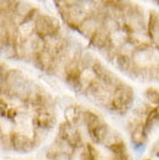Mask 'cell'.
<instances>
[{
  "instance_id": "cell-10",
  "label": "cell",
  "mask_w": 159,
  "mask_h": 160,
  "mask_svg": "<svg viewBox=\"0 0 159 160\" xmlns=\"http://www.w3.org/2000/svg\"><path fill=\"white\" fill-rule=\"evenodd\" d=\"M149 35L152 40L159 42V14L151 12L149 19Z\"/></svg>"
},
{
  "instance_id": "cell-12",
  "label": "cell",
  "mask_w": 159,
  "mask_h": 160,
  "mask_svg": "<svg viewBox=\"0 0 159 160\" xmlns=\"http://www.w3.org/2000/svg\"><path fill=\"white\" fill-rule=\"evenodd\" d=\"M158 123H159V109L155 108L147 112L145 124H144V130H145V132L149 133Z\"/></svg>"
},
{
  "instance_id": "cell-21",
  "label": "cell",
  "mask_w": 159,
  "mask_h": 160,
  "mask_svg": "<svg viewBox=\"0 0 159 160\" xmlns=\"http://www.w3.org/2000/svg\"><path fill=\"white\" fill-rule=\"evenodd\" d=\"M145 96H146V99L150 101V103H153V104H158L159 106V92H157L156 89H147L146 92H145Z\"/></svg>"
},
{
  "instance_id": "cell-25",
  "label": "cell",
  "mask_w": 159,
  "mask_h": 160,
  "mask_svg": "<svg viewBox=\"0 0 159 160\" xmlns=\"http://www.w3.org/2000/svg\"><path fill=\"white\" fill-rule=\"evenodd\" d=\"M3 73V68H1V65H0V74Z\"/></svg>"
},
{
  "instance_id": "cell-18",
  "label": "cell",
  "mask_w": 159,
  "mask_h": 160,
  "mask_svg": "<svg viewBox=\"0 0 159 160\" xmlns=\"http://www.w3.org/2000/svg\"><path fill=\"white\" fill-rule=\"evenodd\" d=\"M74 128L73 127V124L69 123V122H63V123L59 125V135H58V137L59 138H62V139H68L69 135L71 133L72 129Z\"/></svg>"
},
{
  "instance_id": "cell-5",
  "label": "cell",
  "mask_w": 159,
  "mask_h": 160,
  "mask_svg": "<svg viewBox=\"0 0 159 160\" xmlns=\"http://www.w3.org/2000/svg\"><path fill=\"white\" fill-rule=\"evenodd\" d=\"M102 27V24L94 15H87V18L78 26V32L80 34H83L85 37L91 38L93 36V34L98 32L100 28Z\"/></svg>"
},
{
  "instance_id": "cell-4",
  "label": "cell",
  "mask_w": 159,
  "mask_h": 160,
  "mask_svg": "<svg viewBox=\"0 0 159 160\" xmlns=\"http://www.w3.org/2000/svg\"><path fill=\"white\" fill-rule=\"evenodd\" d=\"M12 144L13 150L21 153L30 152L35 148V143L33 142V139H29L27 136H24L22 133H18V132L12 133Z\"/></svg>"
},
{
  "instance_id": "cell-11",
  "label": "cell",
  "mask_w": 159,
  "mask_h": 160,
  "mask_svg": "<svg viewBox=\"0 0 159 160\" xmlns=\"http://www.w3.org/2000/svg\"><path fill=\"white\" fill-rule=\"evenodd\" d=\"M83 112H81L79 106H70L64 112L65 121L71 124H76L80 117L83 116Z\"/></svg>"
},
{
  "instance_id": "cell-6",
  "label": "cell",
  "mask_w": 159,
  "mask_h": 160,
  "mask_svg": "<svg viewBox=\"0 0 159 160\" xmlns=\"http://www.w3.org/2000/svg\"><path fill=\"white\" fill-rule=\"evenodd\" d=\"M33 60H34V64H35L36 68H38L40 70H43V71H47L54 64L55 56L49 49H45L44 51L34 55Z\"/></svg>"
},
{
  "instance_id": "cell-15",
  "label": "cell",
  "mask_w": 159,
  "mask_h": 160,
  "mask_svg": "<svg viewBox=\"0 0 159 160\" xmlns=\"http://www.w3.org/2000/svg\"><path fill=\"white\" fill-rule=\"evenodd\" d=\"M81 118H83L84 123L86 124L87 129L94 128V127H95V125H98L100 122H102V121L100 120V117L96 115L95 112H90V110H86V112H84Z\"/></svg>"
},
{
  "instance_id": "cell-20",
  "label": "cell",
  "mask_w": 159,
  "mask_h": 160,
  "mask_svg": "<svg viewBox=\"0 0 159 160\" xmlns=\"http://www.w3.org/2000/svg\"><path fill=\"white\" fill-rule=\"evenodd\" d=\"M109 150H110L111 152L114 153L115 156H120V154H123V153H127V148H126V145H124L123 140H121L119 143H115V144H113L111 146H109Z\"/></svg>"
},
{
  "instance_id": "cell-23",
  "label": "cell",
  "mask_w": 159,
  "mask_h": 160,
  "mask_svg": "<svg viewBox=\"0 0 159 160\" xmlns=\"http://www.w3.org/2000/svg\"><path fill=\"white\" fill-rule=\"evenodd\" d=\"M134 145V150L136 153H143L145 150V143H141V144H132Z\"/></svg>"
},
{
  "instance_id": "cell-9",
  "label": "cell",
  "mask_w": 159,
  "mask_h": 160,
  "mask_svg": "<svg viewBox=\"0 0 159 160\" xmlns=\"http://www.w3.org/2000/svg\"><path fill=\"white\" fill-rule=\"evenodd\" d=\"M29 43H30V49H32L33 55L40 53V52L44 51L47 49V42L43 37L38 36L36 32H34L32 36L28 38Z\"/></svg>"
},
{
  "instance_id": "cell-8",
  "label": "cell",
  "mask_w": 159,
  "mask_h": 160,
  "mask_svg": "<svg viewBox=\"0 0 159 160\" xmlns=\"http://www.w3.org/2000/svg\"><path fill=\"white\" fill-rule=\"evenodd\" d=\"M111 63H114L116 68L124 73H129L132 66H134L131 58L128 56L127 53H121V52L116 53L115 57L111 59Z\"/></svg>"
},
{
  "instance_id": "cell-22",
  "label": "cell",
  "mask_w": 159,
  "mask_h": 160,
  "mask_svg": "<svg viewBox=\"0 0 159 160\" xmlns=\"http://www.w3.org/2000/svg\"><path fill=\"white\" fill-rule=\"evenodd\" d=\"M54 160H71V154L66 152H57Z\"/></svg>"
},
{
  "instance_id": "cell-13",
  "label": "cell",
  "mask_w": 159,
  "mask_h": 160,
  "mask_svg": "<svg viewBox=\"0 0 159 160\" xmlns=\"http://www.w3.org/2000/svg\"><path fill=\"white\" fill-rule=\"evenodd\" d=\"M147 133L144 130V124H137L136 128L131 131V142L132 144H141V143H145L146 140Z\"/></svg>"
},
{
  "instance_id": "cell-26",
  "label": "cell",
  "mask_w": 159,
  "mask_h": 160,
  "mask_svg": "<svg viewBox=\"0 0 159 160\" xmlns=\"http://www.w3.org/2000/svg\"><path fill=\"white\" fill-rule=\"evenodd\" d=\"M1 135H3V131H1V128H0V136H1Z\"/></svg>"
},
{
  "instance_id": "cell-16",
  "label": "cell",
  "mask_w": 159,
  "mask_h": 160,
  "mask_svg": "<svg viewBox=\"0 0 159 160\" xmlns=\"http://www.w3.org/2000/svg\"><path fill=\"white\" fill-rule=\"evenodd\" d=\"M0 55L4 57V58H15V57H18L16 47L14 44L7 43L4 48L0 49Z\"/></svg>"
},
{
  "instance_id": "cell-24",
  "label": "cell",
  "mask_w": 159,
  "mask_h": 160,
  "mask_svg": "<svg viewBox=\"0 0 159 160\" xmlns=\"http://www.w3.org/2000/svg\"><path fill=\"white\" fill-rule=\"evenodd\" d=\"M80 159L81 160H91V154L88 152V150H84L83 153H81V156H80Z\"/></svg>"
},
{
  "instance_id": "cell-14",
  "label": "cell",
  "mask_w": 159,
  "mask_h": 160,
  "mask_svg": "<svg viewBox=\"0 0 159 160\" xmlns=\"http://www.w3.org/2000/svg\"><path fill=\"white\" fill-rule=\"evenodd\" d=\"M96 62L98 60H96L95 57L88 51L83 52L81 56L79 57V66L81 68V71L83 70H90V68H92Z\"/></svg>"
},
{
  "instance_id": "cell-17",
  "label": "cell",
  "mask_w": 159,
  "mask_h": 160,
  "mask_svg": "<svg viewBox=\"0 0 159 160\" xmlns=\"http://www.w3.org/2000/svg\"><path fill=\"white\" fill-rule=\"evenodd\" d=\"M71 144V146L73 148H79L80 145H81V136H80V133L79 131L77 130L76 128H73L72 129V131L71 133L69 135L68 137V139H66Z\"/></svg>"
},
{
  "instance_id": "cell-1",
  "label": "cell",
  "mask_w": 159,
  "mask_h": 160,
  "mask_svg": "<svg viewBox=\"0 0 159 160\" xmlns=\"http://www.w3.org/2000/svg\"><path fill=\"white\" fill-rule=\"evenodd\" d=\"M134 103V92L128 85H121L113 92L110 109L116 112H126Z\"/></svg>"
},
{
  "instance_id": "cell-3",
  "label": "cell",
  "mask_w": 159,
  "mask_h": 160,
  "mask_svg": "<svg viewBox=\"0 0 159 160\" xmlns=\"http://www.w3.org/2000/svg\"><path fill=\"white\" fill-rule=\"evenodd\" d=\"M35 124L37 128H42L45 130L52 129L56 124V117L54 115V110L50 108L38 107L35 117Z\"/></svg>"
},
{
  "instance_id": "cell-27",
  "label": "cell",
  "mask_w": 159,
  "mask_h": 160,
  "mask_svg": "<svg viewBox=\"0 0 159 160\" xmlns=\"http://www.w3.org/2000/svg\"><path fill=\"white\" fill-rule=\"evenodd\" d=\"M157 5H158V6H159V1H157Z\"/></svg>"
},
{
  "instance_id": "cell-28",
  "label": "cell",
  "mask_w": 159,
  "mask_h": 160,
  "mask_svg": "<svg viewBox=\"0 0 159 160\" xmlns=\"http://www.w3.org/2000/svg\"><path fill=\"white\" fill-rule=\"evenodd\" d=\"M158 109H159V108H158Z\"/></svg>"
},
{
  "instance_id": "cell-7",
  "label": "cell",
  "mask_w": 159,
  "mask_h": 160,
  "mask_svg": "<svg viewBox=\"0 0 159 160\" xmlns=\"http://www.w3.org/2000/svg\"><path fill=\"white\" fill-rule=\"evenodd\" d=\"M88 132L94 143L101 144V143H104V140L106 139L107 135L109 133V128L105 122H100L94 128L88 129Z\"/></svg>"
},
{
  "instance_id": "cell-19",
  "label": "cell",
  "mask_w": 159,
  "mask_h": 160,
  "mask_svg": "<svg viewBox=\"0 0 159 160\" xmlns=\"http://www.w3.org/2000/svg\"><path fill=\"white\" fill-rule=\"evenodd\" d=\"M0 148L5 150V151H8V150L13 148L12 135H5V133H3L0 136Z\"/></svg>"
},
{
  "instance_id": "cell-2",
  "label": "cell",
  "mask_w": 159,
  "mask_h": 160,
  "mask_svg": "<svg viewBox=\"0 0 159 160\" xmlns=\"http://www.w3.org/2000/svg\"><path fill=\"white\" fill-rule=\"evenodd\" d=\"M6 82H7L8 87L12 89V92L14 93V95L16 96V94L19 92H21L23 89L27 84L29 82L26 77L23 76V73L19 71V70H9L6 73Z\"/></svg>"
}]
</instances>
